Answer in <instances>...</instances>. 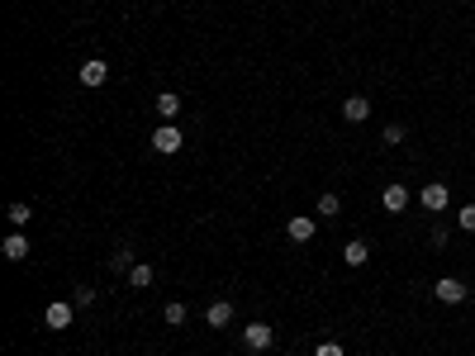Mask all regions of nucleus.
Instances as JSON below:
<instances>
[{"label":"nucleus","instance_id":"obj_1","mask_svg":"<svg viewBox=\"0 0 475 356\" xmlns=\"http://www.w3.org/2000/svg\"><path fill=\"white\" fill-rule=\"evenodd\" d=\"M72 318H77V304H67V299H52L43 309V323L52 328V333H62V328H72Z\"/></svg>","mask_w":475,"mask_h":356},{"label":"nucleus","instance_id":"obj_2","mask_svg":"<svg viewBox=\"0 0 475 356\" xmlns=\"http://www.w3.org/2000/svg\"><path fill=\"white\" fill-rule=\"evenodd\" d=\"M432 294H437V299H442V304H466V280H457V276H442L437 280V285H432Z\"/></svg>","mask_w":475,"mask_h":356},{"label":"nucleus","instance_id":"obj_3","mask_svg":"<svg viewBox=\"0 0 475 356\" xmlns=\"http://www.w3.org/2000/svg\"><path fill=\"white\" fill-rule=\"evenodd\" d=\"M152 148H157L162 157H176V152H181V128H176V124H162L157 133H152Z\"/></svg>","mask_w":475,"mask_h":356},{"label":"nucleus","instance_id":"obj_4","mask_svg":"<svg viewBox=\"0 0 475 356\" xmlns=\"http://www.w3.org/2000/svg\"><path fill=\"white\" fill-rule=\"evenodd\" d=\"M271 342H276V333H271L267 323H247V333H242V347H247V352H267Z\"/></svg>","mask_w":475,"mask_h":356},{"label":"nucleus","instance_id":"obj_5","mask_svg":"<svg viewBox=\"0 0 475 356\" xmlns=\"http://www.w3.org/2000/svg\"><path fill=\"white\" fill-rule=\"evenodd\" d=\"M105 81H110V67H105V57L81 62V86H105Z\"/></svg>","mask_w":475,"mask_h":356},{"label":"nucleus","instance_id":"obj_6","mask_svg":"<svg viewBox=\"0 0 475 356\" xmlns=\"http://www.w3.org/2000/svg\"><path fill=\"white\" fill-rule=\"evenodd\" d=\"M0 252H5V262H24V257H29V238H24V233H10V238L0 243Z\"/></svg>","mask_w":475,"mask_h":356},{"label":"nucleus","instance_id":"obj_7","mask_svg":"<svg viewBox=\"0 0 475 356\" xmlns=\"http://www.w3.org/2000/svg\"><path fill=\"white\" fill-rule=\"evenodd\" d=\"M366 114H371V100H366V95H347V100H342V119L362 124Z\"/></svg>","mask_w":475,"mask_h":356},{"label":"nucleus","instance_id":"obj_8","mask_svg":"<svg viewBox=\"0 0 475 356\" xmlns=\"http://www.w3.org/2000/svg\"><path fill=\"white\" fill-rule=\"evenodd\" d=\"M205 318H209V328H228L233 323V304H228V299H214L205 309Z\"/></svg>","mask_w":475,"mask_h":356},{"label":"nucleus","instance_id":"obj_9","mask_svg":"<svg viewBox=\"0 0 475 356\" xmlns=\"http://www.w3.org/2000/svg\"><path fill=\"white\" fill-rule=\"evenodd\" d=\"M314 218H290V223H285V238H290V243H309V238H314Z\"/></svg>","mask_w":475,"mask_h":356},{"label":"nucleus","instance_id":"obj_10","mask_svg":"<svg viewBox=\"0 0 475 356\" xmlns=\"http://www.w3.org/2000/svg\"><path fill=\"white\" fill-rule=\"evenodd\" d=\"M423 209H432V214H442V209H447V186H442V181L423 186Z\"/></svg>","mask_w":475,"mask_h":356},{"label":"nucleus","instance_id":"obj_11","mask_svg":"<svg viewBox=\"0 0 475 356\" xmlns=\"http://www.w3.org/2000/svg\"><path fill=\"white\" fill-rule=\"evenodd\" d=\"M157 114L167 119V124H176V114H181V95H176V91H162L157 95Z\"/></svg>","mask_w":475,"mask_h":356},{"label":"nucleus","instance_id":"obj_12","mask_svg":"<svg viewBox=\"0 0 475 356\" xmlns=\"http://www.w3.org/2000/svg\"><path fill=\"white\" fill-rule=\"evenodd\" d=\"M342 262H347V266H366V262H371V247H366L362 238H352L347 247H342Z\"/></svg>","mask_w":475,"mask_h":356},{"label":"nucleus","instance_id":"obj_13","mask_svg":"<svg viewBox=\"0 0 475 356\" xmlns=\"http://www.w3.org/2000/svg\"><path fill=\"white\" fill-rule=\"evenodd\" d=\"M152 280H157V271H152V266H147V262H138V266H133V271H128V285H133V290H147Z\"/></svg>","mask_w":475,"mask_h":356},{"label":"nucleus","instance_id":"obj_14","mask_svg":"<svg viewBox=\"0 0 475 356\" xmlns=\"http://www.w3.org/2000/svg\"><path fill=\"white\" fill-rule=\"evenodd\" d=\"M380 200H385V209H390V214H399V209L409 204V190H404V186H390L385 195H380Z\"/></svg>","mask_w":475,"mask_h":356},{"label":"nucleus","instance_id":"obj_15","mask_svg":"<svg viewBox=\"0 0 475 356\" xmlns=\"http://www.w3.org/2000/svg\"><path fill=\"white\" fill-rule=\"evenodd\" d=\"M318 214L337 218V214H342V200H337V195H318Z\"/></svg>","mask_w":475,"mask_h":356},{"label":"nucleus","instance_id":"obj_16","mask_svg":"<svg viewBox=\"0 0 475 356\" xmlns=\"http://www.w3.org/2000/svg\"><path fill=\"white\" fill-rule=\"evenodd\" d=\"M5 218H10V223H15V228H24V223H29V204H10V214H5Z\"/></svg>","mask_w":475,"mask_h":356},{"label":"nucleus","instance_id":"obj_17","mask_svg":"<svg viewBox=\"0 0 475 356\" xmlns=\"http://www.w3.org/2000/svg\"><path fill=\"white\" fill-rule=\"evenodd\" d=\"M72 304H77V309H91V304H95V290H91V285H77Z\"/></svg>","mask_w":475,"mask_h":356},{"label":"nucleus","instance_id":"obj_18","mask_svg":"<svg viewBox=\"0 0 475 356\" xmlns=\"http://www.w3.org/2000/svg\"><path fill=\"white\" fill-rule=\"evenodd\" d=\"M110 266H114V271H133V252H128V247H119V252L110 257Z\"/></svg>","mask_w":475,"mask_h":356},{"label":"nucleus","instance_id":"obj_19","mask_svg":"<svg viewBox=\"0 0 475 356\" xmlns=\"http://www.w3.org/2000/svg\"><path fill=\"white\" fill-rule=\"evenodd\" d=\"M167 323H172V328L186 323V304H167Z\"/></svg>","mask_w":475,"mask_h":356},{"label":"nucleus","instance_id":"obj_20","mask_svg":"<svg viewBox=\"0 0 475 356\" xmlns=\"http://www.w3.org/2000/svg\"><path fill=\"white\" fill-rule=\"evenodd\" d=\"M457 223H461L466 233H475V204H466V209H461V214H457Z\"/></svg>","mask_w":475,"mask_h":356},{"label":"nucleus","instance_id":"obj_21","mask_svg":"<svg viewBox=\"0 0 475 356\" xmlns=\"http://www.w3.org/2000/svg\"><path fill=\"white\" fill-rule=\"evenodd\" d=\"M314 356H347V352H342L337 342H318V352H314Z\"/></svg>","mask_w":475,"mask_h":356},{"label":"nucleus","instance_id":"obj_22","mask_svg":"<svg viewBox=\"0 0 475 356\" xmlns=\"http://www.w3.org/2000/svg\"><path fill=\"white\" fill-rule=\"evenodd\" d=\"M385 143H390V148H395V143H404V128L390 124V128H385Z\"/></svg>","mask_w":475,"mask_h":356}]
</instances>
